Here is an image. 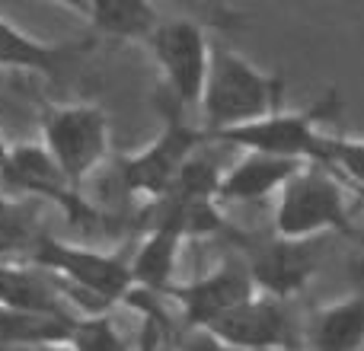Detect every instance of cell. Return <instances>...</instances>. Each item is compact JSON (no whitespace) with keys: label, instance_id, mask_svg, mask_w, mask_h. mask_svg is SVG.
Returning a JSON list of instances; mask_svg holds the SVG:
<instances>
[{"label":"cell","instance_id":"1","mask_svg":"<svg viewBox=\"0 0 364 351\" xmlns=\"http://www.w3.org/2000/svg\"><path fill=\"white\" fill-rule=\"evenodd\" d=\"M29 265L55 278L61 297L77 316H100L115 303H125L134 291L132 262L115 252H100L68 239L45 237L36 243Z\"/></svg>","mask_w":364,"mask_h":351},{"label":"cell","instance_id":"2","mask_svg":"<svg viewBox=\"0 0 364 351\" xmlns=\"http://www.w3.org/2000/svg\"><path fill=\"white\" fill-rule=\"evenodd\" d=\"M284 96L282 77L265 74L262 68L243 58L227 45L211 48V68H208L205 96H201V115H205L208 138L230 128H243L265 115L278 112Z\"/></svg>","mask_w":364,"mask_h":351},{"label":"cell","instance_id":"3","mask_svg":"<svg viewBox=\"0 0 364 351\" xmlns=\"http://www.w3.org/2000/svg\"><path fill=\"white\" fill-rule=\"evenodd\" d=\"M272 233L278 239H320L323 233H352L346 185L329 170L307 163L275 195Z\"/></svg>","mask_w":364,"mask_h":351},{"label":"cell","instance_id":"4","mask_svg":"<svg viewBox=\"0 0 364 351\" xmlns=\"http://www.w3.org/2000/svg\"><path fill=\"white\" fill-rule=\"evenodd\" d=\"M42 147L77 188L109 153V115L96 102L55 106L42 119Z\"/></svg>","mask_w":364,"mask_h":351},{"label":"cell","instance_id":"5","mask_svg":"<svg viewBox=\"0 0 364 351\" xmlns=\"http://www.w3.org/2000/svg\"><path fill=\"white\" fill-rule=\"evenodd\" d=\"M154 61L166 80L170 99L176 106H201L208 83V68H211V38L195 19L173 16L160 19L157 29L147 38Z\"/></svg>","mask_w":364,"mask_h":351},{"label":"cell","instance_id":"6","mask_svg":"<svg viewBox=\"0 0 364 351\" xmlns=\"http://www.w3.org/2000/svg\"><path fill=\"white\" fill-rule=\"evenodd\" d=\"M208 141L205 128H188L179 119V106L173 102L166 109L164 131L157 134V141H151L147 147H141L138 153L122 160V182L132 195L151 201H164L173 192L179 173L186 170V163L198 153V144Z\"/></svg>","mask_w":364,"mask_h":351},{"label":"cell","instance_id":"7","mask_svg":"<svg viewBox=\"0 0 364 351\" xmlns=\"http://www.w3.org/2000/svg\"><path fill=\"white\" fill-rule=\"evenodd\" d=\"M339 109L336 93L329 96L323 106L314 109H278V112L265 115L259 122H250L243 128H230V131L214 134L218 141L230 147H240L243 153H269V157H284V160H301L310 163L314 160L316 138L323 134V122Z\"/></svg>","mask_w":364,"mask_h":351},{"label":"cell","instance_id":"8","mask_svg":"<svg viewBox=\"0 0 364 351\" xmlns=\"http://www.w3.org/2000/svg\"><path fill=\"white\" fill-rule=\"evenodd\" d=\"M164 297L176 307L182 326L208 333L227 313H233L246 301H252L256 288H252L246 259H224L208 275L186 281V284H173Z\"/></svg>","mask_w":364,"mask_h":351},{"label":"cell","instance_id":"9","mask_svg":"<svg viewBox=\"0 0 364 351\" xmlns=\"http://www.w3.org/2000/svg\"><path fill=\"white\" fill-rule=\"evenodd\" d=\"M0 182L10 185V188H16V192L32 195V198H42V201L58 205L70 224L87 227L90 220L96 217L93 205L83 201L80 188L58 170V163L42 147V141H23V144H13L10 160H6L4 173H0Z\"/></svg>","mask_w":364,"mask_h":351},{"label":"cell","instance_id":"10","mask_svg":"<svg viewBox=\"0 0 364 351\" xmlns=\"http://www.w3.org/2000/svg\"><path fill=\"white\" fill-rule=\"evenodd\" d=\"M320 239H265V243L252 246L246 269H250L252 288L256 294L272 297V301H288V297L301 294L310 284V278L316 275L320 265Z\"/></svg>","mask_w":364,"mask_h":351},{"label":"cell","instance_id":"11","mask_svg":"<svg viewBox=\"0 0 364 351\" xmlns=\"http://www.w3.org/2000/svg\"><path fill=\"white\" fill-rule=\"evenodd\" d=\"M208 333L227 351H294V323L282 301L256 294Z\"/></svg>","mask_w":364,"mask_h":351},{"label":"cell","instance_id":"12","mask_svg":"<svg viewBox=\"0 0 364 351\" xmlns=\"http://www.w3.org/2000/svg\"><path fill=\"white\" fill-rule=\"evenodd\" d=\"M307 163L301 160H284V157H269V153H243L233 166L220 170V185H218V201L220 205H250V201H262L278 195Z\"/></svg>","mask_w":364,"mask_h":351},{"label":"cell","instance_id":"13","mask_svg":"<svg viewBox=\"0 0 364 351\" xmlns=\"http://www.w3.org/2000/svg\"><path fill=\"white\" fill-rule=\"evenodd\" d=\"M182 243H186V233H182L179 220L170 211H164V217L151 227V233L141 239L134 256L128 259L132 262L134 288L164 297L176 284V262H179Z\"/></svg>","mask_w":364,"mask_h":351},{"label":"cell","instance_id":"14","mask_svg":"<svg viewBox=\"0 0 364 351\" xmlns=\"http://www.w3.org/2000/svg\"><path fill=\"white\" fill-rule=\"evenodd\" d=\"M80 316L74 313H45V310L0 307V345L10 348H68Z\"/></svg>","mask_w":364,"mask_h":351},{"label":"cell","instance_id":"15","mask_svg":"<svg viewBox=\"0 0 364 351\" xmlns=\"http://www.w3.org/2000/svg\"><path fill=\"white\" fill-rule=\"evenodd\" d=\"M64 10L87 19L102 36L134 38V42H147L160 23V13L144 0H90V4H64Z\"/></svg>","mask_w":364,"mask_h":351},{"label":"cell","instance_id":"16","mask_svg":"<svg viewBox=\"0 0 364 351\" xmlns=\"http://www.w3.org/2000/svg\"><path fill=\"white\" fill-rule=\"evenodd\" d=\"M307 342L314 351H361L364 348V294H348L310 316Z\"/></svg>","mask_w":364,"mask_h":351},{"label":"cell","instance_id":"17","mask_svg":"<svg viewBox=\"0 0 364 351\" xmlns=\"http://www.w3.org/2000/svg\"><path fill=\"white\" fill-rule=\"evenodd\" d=\"M70 45H51L29 36L16 23L0 16V70H29V74H51L68 61Z\"/></svg>","mask_w":364,"mask_h":351},{"label":"cell","instance_id":"18","mask_svg":"<svg viewBox=\"0 0 364 351\" xmlns=\"http://www.w3.org/2000/svg\"><path fill=\"white\" fill-rule=\"evenodd\" d=\"M310 163L329 170L355 195H364V138H352V134H339L323 128Z\"/></svg>","mask_w":364,"mask_h":351},{"label":"cell","instance_id":"19","mask_svg":"<svg viewBox=\"0 0 364 351\" xmlns=\"http://www.w3.org/2000/svg\"><path fill=\"white\" fill-rule=\"evenodd\" d=\"M42 239L36 217L16 198L0 192V265L29 262L36 243Z\"/></svg>","mask_w":364,"mask_h":351},{"label":"cell","instance_id":"20","mask_svg":"<svg viewBox=\"0 0 364 351\" xmlns=\"http://www.w3.org/2000/svg\"><path fill=\"white\" fill-rule=\"evenodd\" d=\"M70 351H132L128 339L119 333V326L112 323L109 313L100 316H83L74 329L70 339Z\"/></svg>","mask_w":364,"mask_h":351},{"label":"cell","instance_id":"21","mask_svg":"<svg viewBox=\"0 0 364 351\" xmlns=\"http://www.w3.org/2000/svg\"><path fill=\"white\" fill-rule=\"evenodd\" d=\"M179 351H227V348L220 345V342L214 339L211 333H198V329H188V333L182 335Z\"/></svg>","mask_w":364,"mask_h":351},{"label":"cell","instance_id":"22","mask_svg":"<svg viewBox=\"0 0 364 351\" xmlns=\"http://www.w3.org/2000/svg\"><path fill=\"white\" fill-rule=\"evenodd\" d=\"M10 151H13V144L0 134V173H4V166H6V160H10Z\"/></svg>","mask_w":364,"mask_h":351},{"label":"cell","instance_id":"23","mask_svg":"<svg viewBox=\"0 0 364 351\" xmlns=\"http://www.w3.org/2000/svg\"><path fill=\"white\" fill-rule=\"evenodd\" d=\"M48 351H70V348H48Z\"/></svg>","mask_w":364,"mask_h":351},{"label":"cell","instance_id":"24","mask_svg":"<svg viewBox=\"0 0 364 351\" xmlns=\"http://www.w3.org/2000/svg\"><path fill=\"white\" fill-rule=\"evenodd\" d=\"M358 198H361V201H364V195H358Z\"/></svg>","mask_w":364,"mask_h":351},{"label":"cell","instance_id":"25","mask_svg":"<svg viewBox=\"0 0 364 351\" xmlns=\"http://www.w3.org/2000/svg\"><path fill=\"white\" fill-rule=\"evenodd\" d=\"M0 351H6V348H4V345H0Z\"/></svg>","mask_w":364,"mask_h":351}]
</instances>
